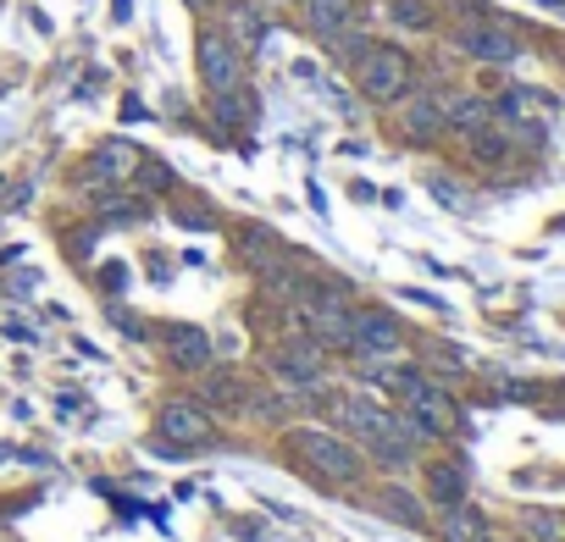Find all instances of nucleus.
I'll return each mask as SVG.
<instances>
[{
    "instance_id": "3",
    "label": "nucleus",
    "mask_w": 565,
    "mask_h": 542,
    "mask_svg": "<svg viewBox=\"0 0 565 542\" xmlns=\"http://www.w3.org/2000/svg\"><path fill=\"white\" fill-rule=\"evenodd\" d=\"M294 448H299V460L316 471V476H328V482H361V471H366V460L355 455V443L350 437H339V432H328V426H299L294 432Z\"/></svg>"
},
{
    "instance_id": "17",
    "label": "nucleus",
    "mask_w": 565,
    "mask_h": 542,
    "mask_svg": "<svg viewBox=\"0 0 565 542\" xmlns=\"http://www.w3.org/2000/svg\"><path fill=\"white\" fill-rule=\"evenodd\" d=\"M438 531H444V542H489V520L471 515L466 504H449V515L438 520Z\"/></svg>"
},
{
    "instance_id": "8",
    "label": "nucleus",
    "mask_w": 565,
    "mask_h": 542,
    "mask_svg": "<svg viewBox=\"0 0 565 542\" xmlns=\"http://www.w3.org/2000/svg\"><path fill=\"white\" fill-rule=\"evenodd\" d=\"M155 426L167 432V443H184V448H205V437H211V415L195 399H173L167 410H161Z\"/></svg>"
},
{
    "instance_id": "2",
    "label": "nucleus",
    "mask_w": 565,
    "mask_h": 542,
    "mask_svg": "<svg viewBox=\"0 0 565 542\" xmlns=\"http://www.w3.org/2000/svg\"><path fill=\"white\" fill-rule=\"evenodd\" d=\"M411 56L399 50V45H372L361 61H355V89L372 101V106H393V101H405L411 95Z\"/></svg>"
},
{
    "instance_id": "7",
    "label": "nucleus",
    "mask_w": 565,
    "mask_h": 542,
    "mask_svg": "<svg viewBox=\"0 0 565 542\" xmlns=\"http://www.w3.org/2000/svg\"><path fill=\"white\" fill-rule=\"evenodd\" d=\"M455 45H460L466 56H476V61H494V67H505V61L521 56V45H516V34H510L505 23H466V28L455 34Z\"/></svg>"
},
{
    "instance_id": "9",
    "label": "nucleus",
    "mask_w": 565,
    "mask_h": 542,
    "mask_svg": "<svg viewBox=\"0 0 565 542\" xmlns=\"http://www.w3.org/2000/svg\"><path fill=\"white\" fill-rule=\"evenodd\" d=\"M139 150L128 139H106L95 155H90V189H106V184H128V177L139 172Z\"/></svg>"
},
{
    "instance_id": "27",
    "label": "nucleus",
    "mask_w": 565,
    "mask_h": 542,
    "mask_svg": "<svg viewBox=\"0 0 565 542\" xmlns=\"http://www.w3.org/2000/svg\"><path fill=\"white\" fill-rule=\"evenodd\" d=\"M427 189H433V200H444L449 211H466V195H460L455 184H444V177H427Z\"/></svg>"
},
{
    "instance_id": "10",
    "label": "nucleus",
    "mask_w": 565,
    "mask_h": 542,
    "mask_svg": "<svg viewBox=\"0 0 565 542\" xmlns=\"http://www.w3.org/2000/svg\"><path fill=\"white\" fill-rule=\"evenodd\" d=\"M167 360H173L178 372H211L216 343H211V332H200V327L178 321V327H167Z\"/></svg>"
},
{
    "instance_id": "6",
    "label": "nucleus",
    "mask_w": 565,
    "mask_h": 542,
    "mask_svg": "<svg viewBox=\"0 0 565 542\" xmlns=\"http://www.w3.org/2000/svg\"><path fill=\"white\" fill-rule=\"evenodd\" d=\"M272 372H278V382H283L289 393H294V388H316L321 372H328V354H321L316 338H299V343H283V349L272 354Z\"/></svg>"
},
{
    "instance_id": "29",
    "label": "nucleus",
    "mask_w": 565,
    "mask_h": 542,
    "mask_svg": "<svg viewBox=\"0 0 565 542\" xmlns=\"http://www.w3.org/2000/svg\"><path fill=\"white\" fill-rule=\"evenodd\" d=\"M28 195H34V189H28V184H12V189H7V205H12V211H17V205H28Z\"/></svg>"
},
{
    "instance_id": "28",
    "label": "nucleus",
    "mask_w": 565,
    "mask_h": 542,
    "mask_svg": "<svg viewBox=\"0 0 565 542\" xmlns=\"http://www.w3.org/2000/svg\"><path fill=\"white\" fill-rule=\"evenodd\" d=\"M111 321H117L122 332H133V338H144V321H139V316H128V310H117V305H111Z\"/></svg>"
},
{
    "instance_id": "26",
    "label": "nucleus",
    "mask_w": 565,
    "mask_h": 542,
    "mask_svg": "<svg viewBox=\"0 0 565 542\" xmlns=\"http://www.w3.org/2000/svg\"><path fill=\"white\" fill-rule=\"evenodd\" d=\"M133 177H139V189H167V184H173V172L161 166V161H139Z\"/></svg>"
},
{
    "instance_id": "22",
    "label": "nucleus",
    "mask_w": 565,
    "mask_h": 542,
    "mask_svg": "<svg viewBox=\"0 0 565 542\" xmlns=\"http://www.w3.org/2000/svg\"><path fill=\"white\" fill-rule=\"evenodd\" d=\"M245 410H250V415H261V421H283V415H289V399H283V393H272V388H250Z\"/></svg>"
},
{
    "instance_id": "12",
    "label": "nucleus",
    "mask_w": 565,
    "mask_h": 542,
    "mask_svg": "<svg viewBox=\"0 0 565 542\" xmlns=\"http://www.w3.org/2000/svg\"><path fill=\"white\" fill-rule=\"evenodd\" d=\"M238 50H261V39L272 34V17L261 12V0H233L227 7V28H222Z\"/></svg>"
},
{
    "instance_id": "13",
    "label": "nucleus",
    "mask_w": 565,
    "mask_h": 542,
    "mask_svg": "<svg viewBox=\"0 0 565 542\" xmlns=\"http://www.w3.org/2000/svg\"><path fill=\"white\" fill-rule=\"evenodd\" d=\"M405 139H416V144H427V139H438L449 122H444V95H416V101H405Z\"/></svg>"
},
{
    "instance_id": "11",
    "label": "nucleus",
    "mask_w": 565,
    "mask_h": 542,
    "mask_svg": "<svg viewBox=\"0 0 565 542\" xmlns=\"http://www.w3.org/2000/svg\"><path fill=\"white\" fill-rule=\"evenodd\" d=\"M350 349L355 354H399V321L382 316V310H355Z\"/></svg>"
},
{
    "instance_id": "16",
    "label": "nucleus",
    "mask_w": 565,
    "mask_h": 542,
    "mask_svg": "<svg viewBox=\"0 0 565 542\" xmlns=\"http://www.w3.org/2000/svg\"><path fill=\"white\" fill-rule=\"evenodd\" d=\"M211 117L222 128H245L256 117V95H250V83H238V89H216L211 95Z\"/></svg>"
},
{
    "instance_id": "24",
    "label": "nucleus",
    "mask_w": 565,
    "mask_h": 542,
    "mask_svg": "<svg viewBox=\"0 0 565 542\" xmlns=\"http://www.w3.org/2000/svg\"><path fill=\"white\" fill-rule=\"evenodd\" d=\"M328 45H333V56H339V61H361V56L372 50V39H366V34H350V28H344V34H333Z\"/></svg>"
},
{
    "instance_id": "21",
    "label": "nucleus",
    "mask_w": 565,
    "mask_h": 542,
    "mask_svg": "<svg viewBox=\"0 0 565 542\" xmlns=\"http://www.w3.org/2000/svg\"><path fill=\"white\" fill-rule=\"evenodd\" d=\"M466 139H471V155H476V161H489V166L510 155V139H505V133H494V122H489V128H476V133H466Z\"/></svg>"
},
{
    "instance_id": "25",
    "label": "nucleus",
    "mask_w": 565,
    "mask_h": 542,
    "mask_svg": "<svg viewBox=\"0 0 565 542\" xmlns=\"http://www.w3.org/2000/svg\"><path fill=\"white\" fill-rule=\"evenodd\" d=\"M527 537H532V542H560L565 526H560L554 515H527Z\"/></svg>"
},
{
    "instance_id": "4",
    "label": "nucleus",
    "mask_w": 565,
    "mask_h": 542,
    "mask_svg": "<svg viewBox=\"0 0 565 542\" xmlns=\"http://www.w3.org/2000/svg\"><path fill=\"white\" fill-rule=\"evenodd\" d=\"M195 67H200V83L211 89H238L245 83V50H238L222 28H200V39H195Z\"/></svg>"
},
{
    "instance_id": "23",
    "label": "nucleus",
    "mask_w": 565,
    "mask_h": 542,
    "mask_svg": "<svg viewBox=\"0 0 565 542\" xmlns=\"http://www.w3.org/2000/svg\"><path fill=\"white\" fill-rule=\"evenodd\" d=\"M382 509H388V515H399L405 526H427V520H422V504H416L405 487H388V493H382Z\"/></svg>"
},
{
    "instance_id": "5",
    "label": "nucleus",
    "mask_w": 565,
    "mask_h": 542,
    "mask_svg": "<svg viewBox=\"0 0 565 542\" xmlns=\"http://www.w3.org/2000/svg\"><path fill=\"white\" fill-rule=\"evenodd\" d=\"M399 393H405V421H411L422 437H449V432H455L460 415H455V404H449L444 388H433L427 377H411Z\"/></svg>"
},
{
    "instance_id": "14",
    "label": "nucleus",
    "mask_w": 565,
    "mask_h": 542,
    "mask_svg": "<svg viewBox=\"0 0 565 542\" xmlns=\"http://www.w3.org/2000/svg\"><path fill=\"white\" fill-rule=\"evenodd\" d=\"M355 23V0H305V28L316 39H333Z\"/></svg>"
},
{
    "instance_id": "30",
    "label": "nucleus",
    "mask_w": 565,
    "mask_h": 542,
    "mask_svg": "<svg viewBox=\"0 0 565 542\" xmlns=\"http://www.w3.org/2000/svg\"><path fill=\"white\" fill-rule=\"evenodd\" d=\"M184 7H189V12H205V7H211V0H184Z\"/></svg>"
},
{
    "instance_id": "19",
    "label": "nucleus",
    "mask_w": 565,
    "mask_h": 542,
    "mask_svg": "<svg viewBox=\"0 0 565 542\" xmlns=\"http://www.w3.org/2000/svg\"><path fill=\"white\" fill-rule=\"evenodd\" d=\"M427 493H433V504H444V509L460 504V498H466V471H460V466H433V471H427Z\"/></svg>"
},
{
    "instance_id": "1",
    "label": "nucleus",
    "mask_w": 565,
    "mask_h": 542,
    "mask_svg": "<svg viewBox=\"0 0 565 542\" xmlns=\"http://www.w3.org/2000/svg\"><path fill=\"white\" fill-rule=\"evenodd\" d=\"M333 410H339V421L355 432V443H366L382 466H411L422 432H416L405 415H393V410H382V404H372V399H361V393H344Z\"/></svg>"
},
{
    "instance_id": "15",
    "label": "nucleus",
    "mask_w": 565,
    "mask_h": 542,
    "mask_svg": "<svg viewBox=\"0 0 565 542\" xmlns=\"http://www.w3.org/2000/svg\"><path fill=\"white\" fill-rule=\"evenodd\" d=\"M444 122H449L455 133H476V128L494 122V106L476 101V95H444Z\"/></svg>"
},
{
    "instance_id": "18",
    "label": "nucleus",
    "mask_w": 565,
    "mask_h": 542,
    "mask_svg": "<svg viewBox=\"0 0 565 542\" xmlns=\"http://www.w3.org/2000/svg\"><path fill=\"white\" fill-rule=\"evenodd\" d=\"M205 404H216V410H245V399H250V382L238 377V372H216L205 388Z\"/></svg>"
},
{
    "instance_id": "20",
    "label": "nucleus",
    "mask_w": 565,
    "mask_h": 542,
    "mask_svg": "<svg viewBox=\"0 0 565 542\" xmlns=\"http://www.w3.org/2000/svg\"><path fill=\"white\" fill-rule=\"evenodd\" d=\"M388 23L422 34V28H433V7H427V0H388Z\"/></svg>"
}]
</instances>
